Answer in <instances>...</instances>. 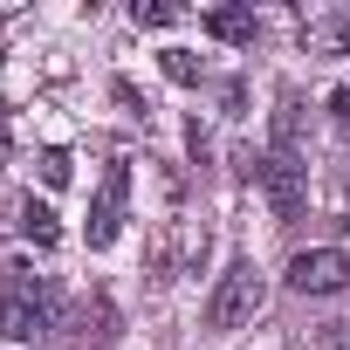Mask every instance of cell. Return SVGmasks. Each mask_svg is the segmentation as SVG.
<instances>
[{
    "label": "cell",
    "instance_id": "2",
    "mask_svg": "<svg viewBox=\"0 0 350 350\" xmlns=\"http://www.w3.org/2000/svg\"><path fill=\"white\" fill-rule=\"evenodd\" d=\"M261 193H268V206H275V220L288 227V220H302V206H309V165L295 158V151H261Z\"/></svg>",
    "mask_w": 350,
    "mask_h": 350
},
{
    "label": "cell",
    "instance_id": "7",
    "mask_svg": "<svg viewBox=\"0 0 350 350\" xmlns=\"http://www.w3.org/2000/svg\"><path fill=\"white\" fill-rule=\"evenodd\" d=\"M21 234H28L35 247H55V241H62V227H55V206H42V200H21Z\"/></svg>",
    "mask_w": 350,
    "mask_h": 350
},
{
    "label": "cell",
    "instance_id": "1",
    "mask_svg": "<svg viewBox=\"0 0 350 350\" xmlns=\"http://www.w3.org/2000/svg\"><path fill=\"white\" fill-rule=\"evenodd\" d=\"M261 302H268L261 268H254V261H234V268L220 275V288L206 295V329H241V323H254Z\"/></svg>",
    "mask_w": 350,
    "mask_h": 350
},
{
    "label": "cell",
    "instance_id": "10",
    "mask_svg": "<svg viewBox=\"0 0 350 350\" xmlns=\"http://www.w3.org/2000/svg\"><path fill=\"white\" fill-rule=\"evenodd\" d=\"M179 8H165V0H137V28H172Z\"/></svg>",
    "mask_w": 350,
    "mask_h": 350
},
{
    "label": "cell",
    "instance_id": "3",
    "mask_svg": "<svg viewBox=\"0 0 350 350\" xmlns=\"http://www.w3.org/2000/svg\"><path fill=\"white\" fill-rule=\"evenodd\" d=\"M350 282V254L343 247H302L295 261H288V288L295 295H329V288H343Z\"/></svg>",
    "mask_w": 350,
    "mask_h": 350
},
{
    "label": "cell",
    "instance_id": "5",
    "mask_svg": "<svg viewBox=\"0 0 350 350\" xmlns=\"http://www.w3.org/2000/svg\"><path fill=\"white\" fill-rule=\"evenodd\" d=\"M200 28L213 42H254V8H213V14H200Z\"/></svg>",
    "mask_w": 350,
    "mask_h": 350
},
{
    "label": "cell",
    "instance_id": "12",
    "mask_svg": "<svg viewBox=\"0 0 350 350\" xmlns=\"http://www.w3.org/2000/svg\"><path fill=\"white\" fill-rule=\"evenodd\" d=\"M329 110H336V124L350 131V90H336V96H329Z\"/></svg>",
    "mask_w": 350,
    "mask_h": 350
},
{
    "label": "cell",
    "instance_id": "6",
    "mask_svg": "<svg viewBox=\"0 0 350 350\" xmlns=\"http://www.w3.org/2000/svg\"><path fill=\"white\" fill-rule=\"evenodd\" d=\"M275 151H295L302 158V96L295 90L275 96Z\"/></svg>",
    "mask_w": 350,
    "mask_h": 350
},
{
    "label": "cell",
    "instance_id": "8",
    "mask_svg": "<svg viewBox=\"0 0 350 350\" xmlns=\"http://www.w3.org/2000/svg\"><path fill=\"white\" fill-rule=\"evenodd\" d=\"M158 69H165L172 83H200V55H193V49H165V55H158Z\"/></svg>",
    "mask_w": 350,
    "mask_h": 350
},
{
    "label": "cell",
    "instance_id": "11",
    "mask_svg": "<svg viewBox=\"0 0 350 350\" xmlns=\"http://www.w3.org/2000/svg\"><path fill=\"white\" fill-rule=\"evenodd\" d=\"M323 42H329V49H350V14H329V21H323Z\"/></svg>",
    "mask_w": 350,
    "mask_h": 350
},
{
    "label": "cell",
    "instance_id": "4",
    "mask_svg": "<svg viewBox=\"0 0 350 350\" xmlns=\"http://www.w3.org/2000/svg\"><path fill=\"white\" fill-rule=\"evenodd\" d=\"M124 200H131V165H110L103 186H96V206H90V247H110V241H117Z\"/></svg>",
    "mask_w": 350,
    "mask_h": 350
},
{
    "label": "cell",
    "instance_id": "9",
    "mask_svg": "<svg viewBox=\"0 0 350 350\" xmlns=\"http://www.w3.org/2000/svg\"><path fill=\"white\" fill-rule=\"evenodd\" d=\"M35 165H42V179H49V186H69V151H62V144H49Z\"/></svg>",
    "mask_w": 350,
    "mask_h": 350
}]
</instances>
